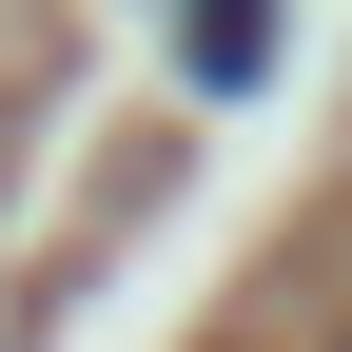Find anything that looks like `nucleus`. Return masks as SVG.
Returning <instances> with one entry per match:
<instances>
[{
	"label": "nucleus",
	"mask_w": 352,
	"mask_h": 352,
	"mask_svg": "<svg viewBox=\"0 0 352 352\" xmlns=\"http://www.w3.org/2000/svg\"><path fill=\"white\" fill-rule=\"evenodd\" d=\"M176 59H196V78H215V98H235V78H254V59H274V0H176Z\"/></svg>",
	"instance_id": "1"
}]
</instances>
